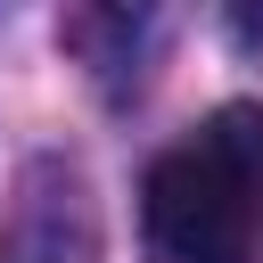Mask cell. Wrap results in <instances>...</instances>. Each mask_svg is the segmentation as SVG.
Segmentation results:
<instances>
[{
    "instance_id": "cell-1",
    "label": "cell",
    "mask_w": 263,
    "mask_h": 263,
    "mask_svg": "<svg viewBox=\"0 0 263 263\" xmlns=\"http://www.w3.org/2000/svg\"><path fill=\"white\" fill-rule=\"evenodd\" d=\"M148 263H255L263 255V181L205 140L173 148L140 181Z\"/></svg>"
}]
</instances>
